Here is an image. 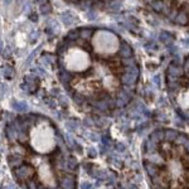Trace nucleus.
<instances>
[{
    "instance_id": "f257e3e1",
    "label": "nucleus",
    "mask_w": 189,
    "mask_h": 189,
    "mask_svg": "<svg viewBox=\"0 0 189 189\" xmlns=\"http://www.w3.org/2000/svg\"><path fill=\"white\" fill-rule=\"evenodd\" d=\"M5 160L20 189H77L80 164L59 126L42 113H21L4 127Z\"/></svg>"
},
{
    "instance_id": "f03ea898",
    "label": "nucleus",
    "mask_w": 189,
    "mask_h": 189,
    "mask_svg": "<svg viewBox=\"0 0 189 189\" xmlns=\"http://www.w3.org/2000/svg\"><path fill=\"white\" fill-rule=\"evenodd\" d=\"M188 135L159 127L145 139L141 165L150 189H188Z\"/></svg>"
},
{
    "instance_id": "7ed1b4c3",
    "label": "nucleus",
    "mask_w": 189,
    "mask_h": 189,
    "mask_svg": "<svg viewBox=\"0 0 189 189\" xmlns=\"http://www.w3.org/2000/svg\"><path fill=\"white\" fill-rule=\"evenodd\" d=\"M120 40L113 33L99 30L92 38V49L100 54H116L120 50Z\"/></svg>"
}]
</instances>
